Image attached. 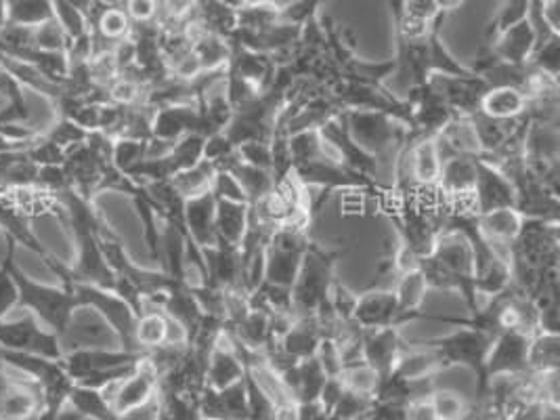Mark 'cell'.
I'll list each match as a JSON object with an SVG mask.
<instances>
[{"label": "cell", "mask_w": 560, "mask_h": 420, "mask_svg": "<svg viewBox=\"0 0 560 420\" xmlns=\"http://www.w3.org/2000/svg\"><path fill=\"white\" fill-rule=\"evenodd\" d=\"M11 276L18 284V307L30 314L36 315V319L57 335V339L66 332L70 317L77 312L78 299L74 290L63 289L59 284H43V282H32L26 273L18 267L15 253L11 257Z\"/></svg>", "instance_id": "obj_1"}, {"label": "cell", "mask_w": 560, "mask_h": 420, "mask_svg": "<svg viewBox=\"0 0 560 420\" xmlns=\"http://www.w3.org/2000/svg\"><path fill=\"white\" fill-rule=\"evenodd\" d=\"M340 120L357 145L378 162L397 158L408 139L409 127L384 112L342 109Z\"/></svg>", "instance_id": "obj_2"}, {"label": "cell", "mask_w": 560, "mask_h": 420, "mask_svg": "<svg viewBox=\"0 0 560 420\" xmlns=\"http://www.w3.org/2000/svg\"><path fill=\"white\" fill-rule=\"evenodd\" d=\"M491 342L493 337L485 335L481 330H475L470 326H459L452 335L434 339L427 345L436 351L443 370L452 366L468 368L477 376V399H483L489 389L485 364H487Z\"/></svg>", "instance_id": "obj_3"}, {"label": "cell", "mask_w": 560, "mask_h": 420, "mask_svg": "<svg viewBox=\"0 0 560 420\" xmlns=\"http://www.w3.org/2000/svg\"><path fill=\"white\" fill-rule=\"evenodd\" d=\"M336 255L311 244L306 250L299 276L292 284V312L294 317L315 315L330 303L331 267Z\"/></svg>", "instance_id": "obj_4"}, {"label": "cell", "mask_w": 560, "mask_h": 420, "mask_svg": "<svg viewBox=\"0 0 560 420\" xmlns=\"http://www.w3.org/2000/svg\"><path fill=\"white\" fill-rule=\"evenodd\" d=\"M306 232L308 230L290 225V223H283L273 232V236L265 248V280L262 282L292 289V284L299 276L303 257L311 246Z\"/></svg>", "instance_id": "obj_5"}, {"label": "cell", "mask_w": 560, "mask_h": 420, "mask_svg": "<svg viewBox=\"0 0 560 420\" xmlns=\"http://www.w3.org/2000/svg\"><path fill=\"white\" fill-rule=\"evenodd\" d=\"M0 349L36 353L51 360L63 358L57 335L24 310H15L0 319Z\"/></svg>", "instance_id": "obj_6"}, {"label": "cell", "mask_w": 560, "mask_h": 420, "mask_svg": "<svg viewBox=\"0 0 560 420\" xmlns=\"http://www.w3.org/2000/svg\"><path fill=\"white\" fill-rule=\"evenodd\" d=\"M74 294H77L78 305L93 307L97 314L102 315L103 319L107 322V326L118 337L122 349L143 353L137 349V342H135L137 315L130 310L127 301H122L112 290L97 289V287H89V284H74Z\"/></svg>", "instance_id": "obj_7"}, {"label": "cell", "mask_w": 560, "mask_h": 420, "mask_svg": "<svg viewBox=\"0 0 560 420\" xmlns=\"http://www.w3.org/2000/svg\"><path fill=\"white\" fill-rule=\"evenodd\" d=\"M158 389H160V376L158 370L153 368L148 358H143L137 368L122 378L120 383L103 389L107 395L112 408L122 417L128 419L130 415L148 408L158 399Z\"/></svg>", "instance_id": "obj_8"}, {"label": "cell", "mask_w": 560, "mask_h": 420, "mask_svg": "<svg viewBox=\"0 0 560 420\" xmlns=\"http://www.w3.org/2000/svg\"><path fill=\"white\" fill-rule=\"evenodd\" d=\"M529 341H532V335L516 328L500 332L491 342V349L487 355V364H485L487 378L491 381L495 376H516L527 372Z\"/></svg>", "instance_id": "obj_9"}, {"label": "cell", "mask_w": 560, "mask_h": 420, "mask_svg": "<svg viewBox=\"0 0 560 420\" xmlns=\"http://www.w3.org/2000/svg\"><path fill=\"white\" fill-rule=\"evenodd\" d=\"M198 404L202 420H250L244 378L225 389H212L205 385Z\"/></svg>", "instance_id": "obj_10"}, {"label": "cell", "mask_w": 560, "mask_h": 420, "mask_svg": "<svg viewBox=\"0 0 560 420\" xmlns=\"http://www.w3.org/2000/svg\"><path fill=\"white\" fill-rule=\"evenodd\" d=\"M475 202L479 214L489 210L514 209L516 191L509 177L493 164L477 160V182H475Z\"/></svg>", "instance_id": "obj_11"}, {"label": "cell", "mask_w": 560, "mask_h": 420, "mask_svg": "<svg viewBox=\"0 0 560 420\" xmlns=\"http://www.w3.org/2000/svg\"><path fill=\"white\" fill-rule=\"evenodd\" d=\"M319 135L326 143H330L334 148V152L340 158V162L349 168H353L357 173L370 177V179H376L378 175V168H381V162L374 156H370L368 152H363L355 141L351 139V135L347 131L345 122L340 120V116H336L330 122H326Z\"/></svg>", "instance_id": "obj_12"}, {"label": "cell", "mask_w": 560, "mask_h": 420, "mask_svg": "<svg viewBox=\"0 0 560 420\" xmlns=\"http://www.w3.org/2000/svg\"><path fill=\"white\" fill-rule=\"evenodd\" d=\"M187 135L205 137V120L198 104L168 105L153 114L152 137L178 141Z\"/></svg>", "instance_id": "obj_13"}, {"label": "cell", "mask_w": 560, "mask_h": 420, "mask_svg": "<svg viewBox=\"0 0 560 420\" xmlns=\"http://www.w3.org/2000/svg\"><path fill=\"white\" fill-rule=\"evenodd\" d=\"M353 319L363 330L399 328V307L393 290L376 289L357 296Z\"/></svg>", "instance_id": "obj_14"}, {"label": "cell", "mask_w": 560, "mask_h": 420, "mask_svg": "<svg viewBox=\"0 0 560 420\" xmlns=\"http://www.w3.org/2000/svg\"><path fill=\"white\" fill-rule=\"evenodd\" d=\"M404 351L399 328H376L363 330L361 335V353L368 366L374 368L384 378L393 372L399 353Z\"/></svg>", "instance_id": "obj_15"}, {"label": "cell", "mask_w": 560, "mask_h": 420, "mask_svg": "<svg viewBox=\"0 0 560 420\" xmlns=\"http://www.w3.org/2000/svg\"><path fill=\"white\" fill-rule=\"evenodd\" d=\"M214 210H217V198L210 191L185 200V207H183L185 232L200 248L217 244Z\"/></svg>", "instance_id": "obj_16"}, {"label": "cell", "mask_w": 560, "mask_h": 420, "mask_svg": "<svg viewBox=\"0 0 560 420\" xmlns=\"http://www.w3.org/2000/svg\"><path fill=\"white\" fill-rule=\"evenodd\" d=\"M491 51L504 63H529L535 49V34L532 24L523 20L521 24L504 30L491 45Z\"/></svg>", "instance_id": "obj_17"}, {"label": "cell", "mask_w": 560, "mask_h": 420, "mask_svg": "<svg viewBox=\"0 0 560 420\" xmlns=\"http://www.w3.org/2000/svg\"><path fill=\"white\" fill-rule=\"evenodd\" d=\"M322 328L315 315H305V317H294L290 330L281 337L278 345L281 349L292 355L294 360H306L313 358L319 342H322Z\"/></svg>", "instance_id": "obj_18"}, {"label": "cell", "mask_w": 560, "mask_h": 420, "mask_svg": "<svg viewBox=\"0 0 560 420\" xmlns=\"http://www.w3.org/2000/svg\"><path fill=\"white\" fill-rule=\"evenodd\" d=\"M395 299H397V307H399V326L418 319L420 317V305L429 292V284L424 280V276L420 273V269H411L397 273L395 280Z\"/></svg>", "instance_id": "obj_19"}, {"label": "cell", "mask_w": 560, "mask_h": 420, "mask_svg": "<svg viewBox=\"0 0 560 420\" xmlns=\"http://www.w3.org/2000/svg\"><path fill=\"white\" fill-rule=\"evenodd\" d=\"M248 228V205L244 202H230V200H217L214 210V232L217 244H231L240 246Z\"/></svg>", "instance_id": "obj_20"}, {"label": "cell", "mask_w": 560, "mask_h": 420, "mask_svg": "<svg viewBox=\"0 0 560 420\" xmlns=\"http://www.w3.org/2000/svg\"><path fill=\"white\" fill-rule=\"evenodd\" d=\"M441 370H443V364H441L436 351L424 342L422 347L404 349L397 358V364L393 368V374H397L406 381H420V378L436 376Z\"/></svg>", "instance_id": "obj_21"}, {"label": "cell", "mask_w": 560, "mask_h": 420, "mask_svg": "<svg viewBox=\"0 0 560 420\" xmlns=\"http://www.w3.org/2000/svg\"><path fill=\"white\" fill-rule=\"evenodd\" d=\"M477 182V158L456 156L441 164V177L436 184L447 196L472 194Z\"/></svg>", "instance_id": "obj_22"}, {"label": "cell", "mask_w": 560, "mask_h": 420, "mask_svg": "<svg viewBox=\"0 0 560 420\" xmlns=\"http://www.w3.org/2000/svg\"><path fill=\"white\" fill-rule=\"evenodd\" d=\"M137 349L148 353L166 342V314L152 303H143V312L137 315L135 324Z\"/></svg>", "instance_id": "obj_23"}, {"label": "cell", "mask_w": 560, "mask_h": 420, "mask_svg": "<svg viewBox=\"0 0 560 420\" xmlns=\"http://www.w3.org/2000/svg\"><path fill=\"white\" fill-rule=\"evenodd\" d=\"M477 223L485 240L512 244L521 234L523 217L516 212V209L489 210L477 217Z\"/></svg>", "instance_id": "obj_24"}, {"label": "cell", "mask_w": 560, "mask_h": 420, "mask_svg": "<svg viewBox=\"0 0 560 420\" xmlns=\"http://www.w3.org/2000/svg\"><path fill=\"white\" fill-rule=\"evenodd\" d=\"M68 406L78 412L82 420H127L122 419L109 404L107 395L100 389H89L74 385L72 394L68 397Z\"/></svg>", "instance_id": "obj_25"}, {"label": "cell", "mask_w": 560, "mask_h": 420, "mask_svg": "<svg viewBox=\"0 0 560 420\" xmlns=\"http://www.w3.org/2000/svg\"><path fill=\"white\" fill-rule=\"evenodd\" d=\"M527 107V97L518 89H489L487 95L481 102V112L485 116L500 118V120H510V118H521Z\"/></svg>", "instance_id": "obj_26"}, {"label": "cell", "mask_w": 560, "mask_h": 420, "mask_svg": "<svg viewBox=\"0 0 560 420\" xmlns=\"http://www.w3.org/2000/svg\"><path fill=\"white\" fill-rule=\"evenodd\" d=\"M231 175L237 179V184L242 187L248 205H255L258 200L267 198L273 189H276V179L269 171L256 168L246 162H237L230 171Z\"/></svg>", "instance_id": "obj_27"}, {"label": "cell", "mask_w": 560, "mask_h": 420, "mask_svg": "<svg viewBox=\"0 0 560 420\" xmlns=\"http://www.w3.org/2000/svg\"><path fill=\"white\" fill-rule=\"evenodd\" d=\"M527 366L532 372H557L559 370V332H535L532 341H529Z\"/></svg>", "instance_id": "obj_28"}, {"label": "cell", "mask_w": 560, "mask_h": 420, "mask_svg": "<svg viewBox=\"0 0 560 420\" xmlns=\"http://www.w3.org/2000/svg\"><path fill=\"white\" fill-rule=\"evenodd\" d=\"M214 175H217L214 164L202 158V160H200L198 164H194L191 168L177 173V175L171 179V184L175 185V189H177L178 194H180L185 200H189V198L208 194L210 187H212Z\"/></svg>", "instance_id": "obj_29"}, {"label": "cell", "mask_w": 560, "mask_h": 420, "mask_svg": "<svg viewBox=\"0 0 560 420\" xmlns=\"http://www.w3.org/2000/svg\"><path fill=\"white\" fill-rule=\"evenodd\" d=\"M52 18L51 0H7V24L36 27Z\"/></svg>", "instance_id": "obj_30"}, {"label": "cell", "mask_w": 560, "mask_h": 420, "mask_svg": "<svg viewBox=\"0 0 560 420\" xmlns=\"http://www.w3.org/2000/svg\"><path fill=\"white\" fill-rule=\"evenodd\" d=\"M340 381L351 392L374 397L376 389H378V383H381V376H378V372L374 368L365 364V360H359V362L342 366Z\"/></svg>", "instance_id": "obj_31"}, {"label": "cell", "mask_w": 560, "mask_h": 420, "mask_svg": "<svg viewBox=\"0 0 560 420\" xmlns=\"http://www.w3.org/2000/svg\"><path fill=\"white\" fill-rule=\"evenodd\" d=\"M4 240H7V257L0 265V319L7 317L11 312H15V307H18V284H15V280L11 276V267H9L11 257L18 248V242L7 234H4Z\"/></svg>", "instance_id": "obj_32"}, {"label": "cell", "mask_w": 560, "mask_h": 420, "mask_svg": "<svg viewBox=\"0 0 560 420\" xmlns=\"http://www.w3.org/2000/svg\"><path fill=\"white\" fill-rule=\"evenodd\" d=\"M32 47L40 51L68 52L70 38L52 15L49 22L32 27Z\"/></svg>", "instance_id": "obj_33"}, {"label": "cell", "mask_w": 560, "mask_h": 420, "mask_svg": "<svg viewBox=\"0 0 560 420\" xmlns=\"http://www.w3.org/2000/svg\"><path fill=\"white\" fill-rule=\"evenodd\" d=\"M145 148H148V141H139V139H127V137H120V139H114V145H112V164L128 175L141 160H145Z\"/></svg>", "instance_id": "obj_34"}, {"label": "cell", "mask_w": 560, "mask_h": 420, "mask_svg": "<svg viewBox=\"0 0 560 420\" xmlns=\"http://www.w3.org/2000/svg\"><path fill=\"white\" fill-rule=\"evenodd\" d=\"M431 404L439 420H462L470 408V401L452 389H434Z\"/></svg>", "instance_id": "obj_35"}, {"label": "cell", "mask_w": 560, "mask_h": 420, "mask_svg": "<svg viewBox=\"0 0 560 420\" xmlns=\"http://www.w3.org/2000/svg\"><path fill=\"white\" fill-rule=\"evenodd\" d=\"M374 404L372 395L357 394L345 387V394L340 395L338 404L331 410L334 420H357L365 417Z\"/></svg>", "instance_id": "obj_36"}, {"label": "cell", "mask_w": 560, "mask_h": 420, "mask_svg": "<svg viewBox=\"0 0 560 420\" xmlns=\"http://www.w3.org/2000/svg\"><path fill=\"white\" fill-rule=\"evenodd\" d=\"M529 66L534 68L535 72L546 74L550 79L559 80L560 72V36L552 38L550 43L541 45L535 49Z\"/></svg>", "instance_id": "obj_37"}, {"label": "cell", "mask_w": 560, "mask_h": 420, "mask_svg": "<svg viewBox=\"0 0 560 420\" xmlns=\"http://www.w3.org/2000/svg\"><path fill=\"white\" fill-rule=\"evenodd\" d=\"M395 4L408 20L424 26H433L434 22H439L441 18H447L434 7L433 0H395Z\"/></svg>", "instance_id": "obj_38"}, {"label": "cell", "mask_w": 560, "mask_h": 420, "mask_svg": "<svg viewBox=\"0 0 560 420\" xmlns=\"http://www.w3.org/2000/svg\"><path fill=\"white\" fill-rule=\"evenodd\" d=\"M237 154H240L242 162L271 173V166H273L271 141H248V143L237 148Z\"/></svg>", "instance_id": "obj_39"}, {"label": "cell", "mask_w": 560, "mask_h": 420, "mask_svg": "<svg viewBox=\"0 0 560 420\" xmlns=\"http://www.w3.org/2000/svg\"><path fill=\"white\" fill-rule=\"evenodd\" d=\"M210 194L217 200H230V202H244V205H248V200H246L242 187L237 184V179L228 171H217V175L212 179Z\"/></svg>", "instance_id": "obj_40"}, {"label": "cell", "mask_w": 560, "mask_h": 420, "mask_svg": "<svg viewBox=\"0 0 560 420\" xmlns=\"http://www.w3.org/2000/svg\"><path fill=\"white\" fill-rule=\"evenodd\" d=\"M357 296H359V294H353L351 290L345 289L342 284H336V282H334L330 290V307L334 315H336L338 319H342V322L353 319L357 307Z\"/></svg>", "instance_id": "obj_41"}, {"label": "cell", "mask_w": 560, "mask_h": 420, "mask_svg": "<svg viewBox=\"0 0 560 420\" xmlns=\"http://www.w3.org/2000/svg\"><path fill=\"white\" fill-rule=\"evenodd\" d=\"M122 9L132 26L153 24L158 20V11H160L158 0H125Z\"/></svg>", "instance_id": "obj_42"}, {"label": "cell", "mask_w": 560, "mask_h": 420, "mask_svg": "<svg viewBox=\"0 0 560 420\" xmlns=\"http://www.w3.org/2000/svg\"><path fill=\"white\" fill-rule=\"evenodd\" d=\"M315 360L319 362V366L326 372V376H340L342 355H340L338 345L331 339H322L317 351H315Z\"/></svg>", "instance_id": "obj_43"}, {"label": "cell", "mask_w": 560, "mask_h": 420, "mask_svg": "<svg viewBox=\"0 0 560 420\" xmlns=\"http://www.w3.org/2000/svg\"><path fill=\"white\" fill-rule=\"evenodd\" d=\"M237 148L231 143L225 132H214V135H208L205 139V160L212 162V164H219L221 160L233 154Z\"/></svg>", "instance_id": "obj_44"}, {"label": "cell", "mask_w": 560, "mask_h": 420, "mask_svg": "<svg viewBox=\"0 0 560 420\" xmlns=\"http://www.w3.org/2000/svg\"><path fill=\"white\" fill-rule=\"evenodd\" d=\"M406 417H408V420H439L434 415L431 397L409 401L408 408H406Z\"/></svg>", "instance_id": "obj_45"}, {"label": "cell", "mask_w": 560, "mask_h": 420, "mask_svg": "<svg viewBox=\"0 0 560 420\" xmlns=\"http://www.w3.org/2000/svg\"><path fill=\"white\" fill-rule=\"evenodd\" d=\"M77 11H80L84 18H86V22H89V15H91V11L95 9V4H97V0H68Z\"/></svg>", "instance_id": "obj_46"}, {"label": "cell", "mask_w": 560, "mask_h": 420, "mask_svg": "<svg viewBox=\"0 0 560 420\" xmlns=\"http://www.w3.org/2000/svg\"><path fill=\"white\" fill-rule=\"evenodd\" d=\"M434 7L441 11V13H452V11H456V9H459L466 0H433Z\"/></svg>", "instance_id": "obj_47"}, {"label": "cell", "mask_w": 560, "mask_h": 420, "mask_svg": "<svg viewBox=\"0 0 560 420\" xmlns=\"http://www.w3.org/2000/svg\"><path fill=\"white\" fill-rule=\"evenodd\" d=\"M153 420H171L162 410H160V401H158V412H155V417H153Z\"/></svg>", "instance_id": "obj_48"}]
</instances>
